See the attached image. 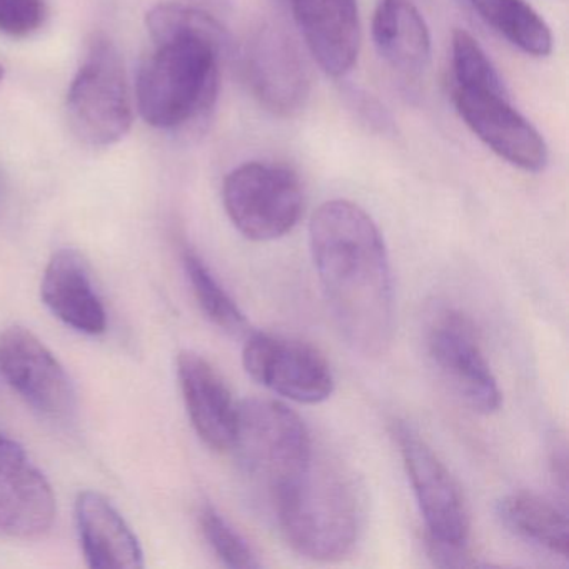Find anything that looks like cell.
<instances>
[{"label":"cell","instance_id":"6da1fadb","mask_svg":"<svg viewBox=\"0 0 569 569\" xmlns=\"http://www.w3.org/2000/svg\"><path fill=\"white\" fill-rule=\"evenodd\" d=\"M309 242L346 341L366 356L386 352L395 335V286L385 239L371 216L345 199L325 202L312 216Z\"/></svg>","mask_w":569,"mask_h":569},{"label":"cell","instance_id":"7a4b0ae2","mask_svg":"<svg viewBox=\"0 0 569 569\" xmlns=\"http://www.w3.org/2000/svg\"><path fill=\"white\" fill-rule=\"evenodd\" d=\"M226 58L216 42L199 36L154 42L136 82L142 119L161 131H202L218 102L219 66Z\"/></svg>","mask_w":569,"mask_h":569},{"label":"cell","instance_id":"3957f363","mask_svg":"<svg viewBox=\"0 0 569 569\" xmlns=\"http://www.w3.org/2000/svg\"><path fill=\"white\" fill-rule=\"evenodd\" d=\"M271 508L286 542L305 558L338 561L358 542L361 492L345 468L318 452Z\"/></svg>","mask_w":569,"mask_h":569},{"label":"cell","instance_id":"277c9868","mask_svg":"<svg viewBox=\"0 0 569 569\" xmlns=\"http://www.w3.org/2000/svg\"><path fill=\"white\" fill-rule=\"evenodd\" d=\"M232 451L269 506L309 468L316 449L305 421L274 399H248L238 409Z\"/></svg>","mask_w":569,"mask_h":569},{"label":"cell","instance_id":"5b68a950","mask_svg":"<svg viewBox=\"0 0 569 569\" xmlns=\"http://www.w3.org/2000/svg\"><path fill=\"white\" fill-rule=\"evenodd\" d=\"M68 121L76 138L91 148H109L131 131V94L118 46L94 36L68 92Z\"/></svg>","mask_w":569,"mask_h":569},{"label":"cell","instance_id":"8992f818","mask_svg":"<svg viewBox=\"0 0 569 569\" xmlns=\"http://www.w3.org/2000/svg\"><path fill=\"white\" fill-rule=\"evenodd\" d=\"M222 201L234 228L251 241L288 234L305 208L301 181L292 169L272 162H246L222 184Z\"/></svg>","mask_w":569,"mask_h":569},{"label":"cell","instance_id":"52a82bcc","mask_svg":"<svg viewBox=\"0 0 569 569\" xmlns=\"http://www.w3.org/2000/svg\"><path fill=\"white\" fill-rule=\"evenodd\" d=\"M401 452L419 511L428 528V539L446 545L468 546L469 515L461 488L438 452L405 422L395 425Z\"/></svg>","mask_w":569,"mask_h":569},{"label":"cell","instance_id":"ba28073f","mask_svg":"<svg viewBox=\"0 0 569 569\" xmlns=\"http://www.w3.org/2000/svg\"><path fill=\"white\" fill-rule=\"evenodd\" d=\"M242 362L259 385L301 405H318L335 391L328 359L309 342L252 332L246 339Z\"/></svg>","mask_w":569,"mask_h":569},{"label":"cell","instance_id":"9c48e42d","mask_svg":"<svg viewBox=\"0 0 569 569\" xmlns=\"http://www.w3.org/2000/svg\"><path fill=\"white\" fill-rule=\"evenodd\" d=\"M451 101L472 134L508 164L526 172L546 168L548 146L509 94L451 84Z\"/></svg>","mask_w":569,"mask_h":569},{"label":"cell","instance_id":"30bf717a","mask_svg":"<svg viewBox=\"0 0 569 569\" xmlns=\"http://www.w3.org/2000/svg\"><path fill=\"white\" fill-rule=\"evenodd\" d=\"M428 351L452 391L476 412L501 406V389L486 361L472 322L455 309L436 312L428 328Z\"/></svg>","mask_w":569,"mask_h":569},{"label":"cell","instance_id":"8fae6325","mask_svg":"<svg viewBox=\"0 0 569 569\" xmlns=\"http://www.w3.org/2000/svg\"><path fill=\"white\" fill-rule=\"evenodd\" d=\"M244 68L252 94L266 111L289 118L305 109L311 76L284 29L271 22L256 29L246 46Z\"/></svg>","mask_w":569,"mask_h":569},{"label":"cell","instance_id":"7c38bea8","mask_svg":"<svg viewBox=\"0 0 569 569\" xmlns=\"http://www.w3.org/2000/svg\"><path fill=\"white\" fill-rule=\"evenodd\" d=\"M0 375L41 415L66 419L74 412L76 392L64 366L28 328L12 326L0 338Z\"/></svg>","mask_w":569,"mask_h":569},{"label":"cell","instance_id":"4fadbf2b","mask_svg":"<svg viewBox=\"0 0 569 569\" xmlns=\"http://www.w3.org/2000/svg\"><path fill=\"white\" fill-rule=\"evenodd\" d=\"M54 519L56 498L48 478L19 442L0 435V536L42 538Z\"/></svg>","mask_w":569,"mask_h":569},{"label":"cell","instance_id":"5bb4252c","mask_svg":"<svg viewBox=\"0 0 569 569\" xmlns=\"http://www.w3.org/2000/svg\"><path fill=\"white\" fill-rule=\"evenodd\" d=\"M312 58L331 78H345L358 61L361 21L358 0H288Z\"/></svg>","mask_w":569,"mask_h":569},{"label":"cell","instance_id":"9a60e30c","mask_svg":"<svg viewBox=\"0 0 569 569\" xmlns=\"http://www.w3.org/2000/svg\"><path fill=\"white\" fill-rule=\"evenodd\" d=\"M178 376L199 438L216 451H229L234 441L239 405L222 376L211 362L192 351L179 355Z\"/></svg>","mask_w":569,"mask_h":569},{"label":"cell","instance_id":"2e32d148","mask_svg":"<svg viewBox=\"0 0 569 569\" xmlns=\"http://www.w3.org/2000/svg\"><path fill=\"white\" fill-rule=\"evenodd\" d=\"M76 521L86 561L94 569H139L144 555L138 536L106 496L82 491L76 501Z\"/></svg>","mask_w":569,"mask_h":569},{"label":"cell","instance_id":"e0dca14e","mask_svg":"<svg viewBox=\"0 0 569 569\" xmlns=\"http://www.w3.org/2000/svg\"><path fill=\"white\" fill-rule=\"evenodd\" d=\"M42 301L64 325L84 335H101L108 328L104 305L78 252L61 249L52 254L41 284Z\"/></svg>","mask_w":569,"mask_h":569},{"label":"cell","instance_id":"ac0fdd59","mask_svg":"<svg viewBox=\"0 0 569 569\" xmlns=\"http://www.w3.org/2000/svg\"><path fill=\"white\" fill-rule=\"evenodd\" d=\"M372 42L379 58L402 78H421L431 64V36L411 0H379Z\"/></svg>","mask_w":569,"mask_h":569},{"label":"cell","instance_id":"d6986e66","mask_svg":"<svg viewBox=\"0 0 569 569\" xmlns=\"http://www.w3.org/2000/svg\"><path fill=\"white\" fill-rule=\"evenodd\" d=\"M498 515L519 538L561 558L568 556V512L555 502L532 492H512L499 501Z\"/></svg>","mask_w":569,"mask_h":569},{"label":"cell","instance_id":"ffe728a7","mask_svg":"<svg viewBox=\"0 0 569 569\" xmlns=\"http://www.w3.org/2000/svg\"><path fill=\"white\" fill-rule=\"evenodd\" d=\"M486 26L512 48L532 58L552 51V34L545 19L526 0H466Z\"/></svg>","mask_w":569,"mask_h":569},{"label":"cell","instance_id":"44dd1931","mask_svg":"<svg viewBox=\"0 0 569 569\" xmlns=\"http://www.w3.org/2000/svg\"><path fill=\"white\" fill-rule=\"evenodd\" d=\"M149 36L152 42L166 41V39L178 38V36H199L216 42L219 48L224 49L228 56L232 54L231 34L221 24V21L202 11L184 4H159L148 12L146 18Z\"/></svg>","mask_w":569,"mask_h":569},{"label":"cell","instance_id":"7402d4cb","mask_svg":"<svg viewBox=\"0 0 569 569\" xmlns=\"http://www.w3.org/2000/svg\"><path fill=\"white\" fill-rule=\"evenodd\" d=\"M184 268L191 282L196 299L204 315L228 335L248 336L249 322L234 299L219 284L218 279L209 271L201 258L196 252H184Z\"/></svg>","mask_w":569,"mask_h":569},{"label":"cell","instance_id":"603a6c76","mask_svg":"<svg viewBox=\"0 0 569 569\" xmlns=\"http://www.w3.org/2000/svg\"><path fill=\"white\" fill-rule=\"evenodd\" d=\"M451 84L509 94L498 69L469 32L458 29L451 39Z\"/></svg>","mask_w":569,"mask_h":569},{"label":"cell","instance_id":"cb8c5ba5","mask_svg":"<svg viewBox=\"0 0 569 569\" xmlns=\"http://www.w3.org/2000/svg\"><path fill=\"white\" fill-rule=\"evenodd\" d=\"M199 522L206 541L226 566L234 569H254L261 566L248 541L219 515L218 509L206 505L199 515Z\"/></svg>","mask_w":569,"mask_h":569},{"label":"cell","instance_id":"d4e9b609","mask_svg":"<svg viewBox=\"0 0 569 569\" xmlns=\"http://www.w3.org/2000/svg\"><path fill=\"white\" fill-rule=\"evenodd\" d=\"M44 0H0V32L11 38H29L44 26Z\"/></svg>","mask_w":569,"mask_h":569},{"label":"cell","instance_id":"484cf974","mask_svg":"<svg viewBox=\"0 0 569 569\" xmlns=\"http://www.w3.org/2000/svg\"><path fill=\"white\" fill-rule=\"evenodd\" d=\"M345 98L348 101L349 109L361 119L362 124L368 126L372 131L379 134H395V119L389 114L388 109L379 102L375 96L368 91L355 86L345 88Z\"/></svg>","mask_w":569,"mask_h":569},{"label":"cell","instance_id":"4316f807","mask_svg":"<svg viewBox=\"0 0 569 569\" xmlns=\"http://www.w3.org/2000/svg\"><path fill=\"white\" fill-rule=\"evenodd\" d=\"M428 555L432 562L436 566H441V568H471V566H479V562L469 552L468 546L446 545V542L428 539Z\"/></svg>","mask_w":569,"mask_h":569},{"label":"cell","instance_id":"83f0119b","mask_svg":"<svg viewBox=\"0 0 569 569\" xmlns=\"http://www.w3.org/2000/svg\"><path fill=\"white\" fill-rule=\"evenodd\" d=\"M552 475H555L556 485L561 491L568 492V455H566V442L556 441L551 448Z\"/></svg>","mask_w":569,"mask_h":569},{"label":"cell","instance_id":"f1b7e54d","mask_svg":"<svg viewBox=\"0 0 569 569\" xmlns=\"http://www.w3.org/2000/svg\"><path fill=\"white\" fill-rule=\"evenodd\" d=\"M199 4L211 8L212 11L228 12L231 11L232 0H198Z\"/></svg>","mask_w":569,"mask_h":569},{"label":"cell","instance_id":"f546056e","mask_svg":"<svg viewBox=\"0 0 569 569\" xmlns=\"http://www.w3.org/2000/svg\"><path fill=\"white\" fill-rule=\"evenodd\" d=\"M6 196V178L4 174H2V171H0V204H2V201H4Z\"/></svg>","mask_w":569,"mask_h":569},{"label":"cell","instance_id":"4dcf8cb0","mask_svg":"<svg viewBox=\"0 0 569 569\" xmlns=\"http://www.w3.org/2000/svg\"><path fill=\"white\" fill-rule=\"evenodd\" d=\"M4 79V66L0 64V82Z\"/></svg>","mask_w":569,"mask_h":569}]
</instances>
